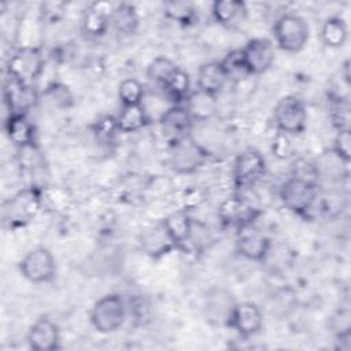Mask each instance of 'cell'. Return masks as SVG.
<instances>
[{
  "instance_id": "3",
  "label": "cell",
  "mask_w": 351,
  "mask_h": 351,
  "mask_svg": "<svg viewBox=\"0 0 351 351\" xmlns=\"http://www.w3.org/2000/svg\"><path fill=\"white\" fill-rule=\"evenodd\" d=\"M208 159V152L189 134L170 143L169 162L178 174L197 171Z\"/></svg>"
},
{
  "instance_id": "22",
  "label": "cell",
  "mask_w": 351,
  "mask_h": 351,
  "mask_svg": "<svg viewBox=\"0 0 351 351\" xmlns=\"http://www.w3.org/2000/svg\"><path fill=\"white\" fill-rule=\"evenodd\" d=\"M213 18L222 26L234 27L247 15V7L240 0H217L211 5Z\"/></svg>"
},
{
  "instance_id": "32",
  "label": "cell",
  "mask_w": 351,
  "mask_h": 351,
  "mask_svg": "<svg viewBox=\"0 0 351 351\" xmlns=\"http://www.w3.org/2000/svg\"><path fill=\"white\" fill-rule=\"evenodd\" d=\"M44 97L56 107H69L73 101V96L67 86L62 84H52L44 90Z\"/></svg>"
},
{
  "instance_id": "37",
  "label": "cell",
  "mask_w": 351,
  "mask_h": 351,
  "mask_svg": "<svg viewBox=\"0 0 351 351\" xmlns=\"http://www.w3.org/2000/svg\"><path fill=\"white\" fill-rule=\"evenodd\" d=\"M166 14L171 19H176V21H178L181 23H188L192 19L193 11L189 7V4H186V3H170L167 5Z\"/></svg>"
},
{
  "instance_id": "4",
  "label": "cell",
  "mask_w": 351,
  "mask_h": 351,
  "mask_svg": "<svg viewBox=\"0 0 351 351\" xmlns=\"http://www.w3.org/2000/svg\"><path fill=\"white\" fill-rule=\"evenodd\" d=\"M126 319V306L121 295L108 293L100 298L92 307L90 322L100 333L117 332Z\"/></svg>"
},
{
  "instance_id": "24",
  "label": "cell",
  "mask_w": 351,
  "mask_h": 351,
  "mask_svg": "<svg viewBox=\"0 0 351 351\" xmlns=\"http://www.w3.org/2000/svg\"><path fill=\"white\" fill-rule=\"evenodd\" d=\"M162 222L176 241L177 247H181L186 241H189L193 221L185 211H174L169 214Z\"/></svg>"
},
{
  "instance_id": "20",
  "label": "cell",
  "mask_w": 351,
  "mask_h": 351,
  "mask_svg": "<svg viewBox=\"0 0 351 351\" xmlns=\"http://www.w3.org/2000/svg\"><path fill=\"white\" fill-rule=\"evenodd\" d=\"M226 81H228L226 74L219 62H207L202 64L197 70V77H196L197 90L206 95L215 97L222 90Z\"/></svg>"
},
{
  "instance_id": "10",
  "label": "cell",
  "mask_w": 351,
  "mask_h": 351,
  "mask_svg": "<svg viewBox=\"0 0 351 351\" xmlns=\"http://www.w3.org/2000/svg\"><path fill=\"white\" fill-rule=\"evenodd\" d=\"M228 326L241 337H252L259 333L263 326L262 311L252 302L236 303L228 321Z\"/></svg>"
},
{
  "instance_id": "2",
  "label": "cell",
  "mask_w": 351,
  "mask_h": 351,
  "mask_svg": "<svg viewBox=\"0 0 351 351\" xmlns=\"http://www.w3.org/2000/svg\"><path fill=\"white\" fill-rule=\"evenodd\" d=\"M273 36L280 49L295 53L307 44L310 30L307 22L300 15L284 14L274 22Z\"/></svg>"
},
{
  "instance_id": "23",
  "label": "cell",
  "mask_w": 351,
  "mask_h": 351,
  "mask_svg": "<svg viewBox=\"0 0 351 351\" xmlns=\"http://www.w3.org/2000/svg\"><path fill=\"white\" fill-rule=\"evenodd\" d=\"M148 115L143 104L123 106L117 117L118 130L122 133H133L143 129L148 123Z\"/></svg>"
},
{
  "instance_id": "26",
  "label": "cell",
  "mask_w": 351,
  "mask_h": 351,
  "mask_svg": "<svg viewBox=\"0 0 351 351\" xmlns=\"http://www.w3.org/2000/svg\"><path fill=\"white\" fill-rule=\"evenodd\" d=\"M138 25V16L132 4L121 3L114 5L111 12L110 26H112L121 34H132Z\"/></svg>"
},
{
  "instance_id": "8",
  "label": "cell",
  "mask_w": 351,
  "mask_h": 351,
  "mask_svg": "<svg viewBox=\"0 0 351 351\" xmlns=\"http://www.w3.org/2000/svg\"><path fill=\"white\" fill-rule=\"evenodd\" d=\"M43 69V55L34 47H25L18 49L10 58L7 66L8 77L26 85H32V82L41 74Z\"/></svg>"
},
{
  "instance_id": "19",
  "label": "cell",
  "mask_w": 351,
  "mask_h": 351,
  "mask_svg": "<svg viewBox=\"0 0 351 351\" xmlns=\"http://www.w3.org/2000/svg\"><path fill=\"white\" fill-rule=\"evenodd\" d=\"M114 5L106 1L93 3L82 16V29L90 37L103 36L110 27V19Z\"/></svg>"
},
{
  "instance_id": "21",
  "label": "cell",
  "mask_w": 351,
  "mask_h": 351,
  "mask_svg": "<svg viewBox=\"0 0 351 351\" xmlns=\"http://www.w3.org/2000/svg\"><path fill=\"white\" fill-rule=\"evenodd\" d=\"M5 133L19 148H33L34 145V126L26 114H10L5 121Z\"/></svg>"
},
{
  "instance_id": "18",
  "label": "cell",
  "mask_w": 351,
  "mask_h": 351,
  "mask_svg": "<svg viewBox=\"0 0 351 351\" xmlns=\"http://www.w3.org/2000/svg\"><path fill=\"white\" fill-rule=\"evenodd\" d=\"M141 247L148 256L158 259L177 248V244L167 232L165 223L159 222L143 234Z\"/></svg>"
},
{
  "instance_id": "13",
  "label": "cell",
  "mask_w": 351,
  "mask_h": 351,
  "mask_svg": "<svg viewBox=\"0 0 351 351\" xmlns=\"http://www.w3.org/2000/svg\"><path fill=\"white\" fill-rule=\"evenodd\" d=\"M193 118L191 117L186 107L181 104H173L165 110L159 117V123L163 134L171 141H176L189 134Z\"/></svg>"
},
{
  "instance_id": "16",
  "label": "cell",
  "mask_w": 351,
  "mask_h": 351,
  "mask_svg": "<svg viewBox=\"0 0 351 351\" xmlns=\"http://www.w3.org/2000/svg\"><path fill=\"white\" fill-rule=\"evenodd\" d=\"M241 230L243 232L236 241V250L239 255L248 261H265L271 247L270 239L258 230Z\"/></svg>"
},
{
  "instance_id": "7",
  "label": "cell",
  "mask_w": 351,
  "mask_h": 351,
  "mask_svg": "<svg viewBox=\"0 0 351 351\" xmlns=\"http://www.w3.org/2000/svg\"><path fill=\"white\" fill-rule=\"evenodd\" d=\"M274 123L284 134H299L307 123L304 104L295 96H285L274 107Z\"/></svg>"
},
{
  "instance_id": "1",
  "label": "cell",
  "mask_w": 351,
  "mask_h": 351,
  "mask_svg": "<svg viewBox=\"0 0 351 351\" xmlns=\"http://www.w3.org/2000/svg\"><path fill=\"white\" fill-rule=\"evenodd\" d=\"M41 208V193L37 188H25L3 204V222L10 229L27 225Z\"/></svg>"
},
{
  "instance_id": "35",
  "label": "cell",
  "mask_w": 351,
  "mask_h": 351,
  "mask_svg": "<svg viewBox=\"0 0 351 351\" xmlns=\"http://www.w3.org/2000/svg\"><path fill=\"white\" fill-rule=\"evenodd\" d=\"M292 176L317 185L318 178H319V171H318V167L315 163L306 160V159H300V160L295 162L293 169H292Z\"/></svg>"
},
{
  "instance_id": "34",
  "label": "cell",
  "mask_w": 351,
  "mask_h": 351,
  "mask_svg": "<svg viewBox=\"0 0 351 351\" xmlns=\"http://www.w3.org/2000/svg\"><path fill=\"white\" fill-rule=\"evenodd\" d=\"M332 152L344 163L350 162L351 158V133L350 130H339L335 141Z\"/></svg>"
},
{
  "instance_id": "29",
  "label": "cell",
  "mask_w": 351,
  "mask_h": 351,
  "mask_svg": "<svg viewBox=\"0 0 351 351\" xmlns=\"http://www.w3.org/2000/svg\"><path fill=\"white\" fill-rule=\"evenodd\" d=\"M186 110L192 118L204 119L210 117L215 110V97L206 95L200 90L191 93L186 99Z\"/></svg>"
},
{
  "instance_id": "39",
  "label": "cell",
  "mask_w": 351,
  "mask_h": 351,
  "mask_svg": "<svg viewBox=\"0 0 351 351\" xmlns=\"http://www.w3.org/2000/svg\"><path fill=\"white\" fill-rule=\"evenodd\" d=\"M337 343H340L339 344V348L341 350V351H348L350 348H351V332H350V329L347 328L346 330H343V332H340L339 333V336H337Z\"/></svg>"
},
{
  "instance_id": "25",
  "label": "cell",
  "mask_w": 351,
  "mask_h": 351,
  "mask_svg": "<svg viewBox=\"0 0 351 351\" xmlns=\"http://www.w3.org/2000/svg\"><path fill=\"white\" fill-rule=\"evenodd\" d=\"M167 99H170L174 104H180L181 101H186L191 95V81L189 75L177 67V70L171 74V77L165 82L160 88Z\"/></svg>"
},
{
  "instance_id": "38",
  "label": "cell",
  "mask_w": 351,
  "mask_h": 351,
  "mask_svg": "<svg viewBox=\"0 0 351 351\" xmlns=\"http://www.w3.org/2000/svg\"><path fill=\"white\" fill-rule=\"evenodd\" d=\"M273 152L278 156V158H287L291 154V144L287 138V134L281 133L276 141L273 143Z\"/></svg>"
},
{
  "instance_id": "14",
  "label": "cell",
  "mask_w": 351,
  "mask_h": 351,
  "mask_svg": "<svg viewBox=\"0 0 351 351\" xmlns=\"http://www.w3.org/2000/svg\"><path fill=\"white\" fill-rule=\"evenodd\" d=\"M26 340L29 347L34 351L58 350L60 343L59 328L49 318H40L29 328Z\"/></svg>"
},
{
  "instance_id": "28",
  "label": "cell",
  "mask_w": 351,
  "mask_h": 351,
  "mask_svg": "<svg viewBox=\"0 0 351 351\" xmlns=\"http://www.w3.org/2000/svg\"><path fill=\"white\" fill-rule=\"evenodd\" d=\"M228 80L232 81H241L245 77H250V71L244 62L241 49H233L219 62Z\"/></svg>"
},
{
  "instance_id": "12",
  "label": "cell",
  "mask_w": 351,
  "mask_h": 351,
  "mask_svg": "<svg viewBox=\"0 0 351 351\" xmlns=\"http://www.w3.org/2000/svg\"><path fill=\"white\" fill-rule=\"evenodd\" d=\"M237 302L233 295L221 287L211 288L204 296V315L214 325H226Z\"/></svg>"
},
{
  "instance_id": "11",
  "label": "cell",
  "mask_w": 351,
  "mask_h": 351,
  "mask_svg": "<svg viewBox=\"0 0 351 351\" xmlns=\"http://www.w3.org/2000/svg\"><path fill=\"white\" fill-rule=\"evenodd\" d=\"M241 53L251 75L262 74L270 69L274 62V45L267 38H252L243 48Z\"/></svg>"
},
{
  "instance_id": "31",
  "label": "cell",
  "mask_w": 351,
  "mask_h": 351,
  "mask_svg": "<svg viewBox=\"0 0 351 351\" xmlns=\"http://www.w3.org/2000/svg\"><path fill=\"white\" fill-rule=\"evenodd\" d=\"M118 97L123 106L141 104L144 99V88L136 78H126L119 84Z\"/></svg>"
},
{
  "instance_id": "36",
  "label": "cell",
  "mask_w": 351,
  "mask_h": 351,
  "mask_svg": "<svg viewBox=\"0 0 351 351\" xmlns=\"http://www.w3.org/2000/svg\"><path fill=\"white\" fill-rule=\"evenodd\" d=\"M333 126L339 130H350V107L347 103H337L332 112Z\"/></svg>"
},
{
  "instance_id": "30",
  "label": "cell",
  "mask_w": 351,
  "mask_h": 351,
  "mask_svg": "<svg viewBox=\"0 0 351 351\" xmlns=\"http://www.w3.org/2000/svg\"><path fill=\"white\" fill-rule=\"evenodd\" d=\"M177 70V66L167 58H156L147 67V77L149 81L156 84L159 88L165 85V82L171 77V74Z\"/></svg>"
},
{
  "instance_id": "6",
  "label": "cell",
  "mask_w": 351,
  "mask_h": 351,
  "mask_svg": "<svg viewBox=\"0 0 351 351\" xmlns=\"http://www.w3.org/2000/svg\"><path fill=\"white\" fill-rule=\"evenodd\" d=\"M21 274L30 282H51L56 274V263L52 252L45 247L30 250L19 262Z\"/></svg>"
},
{
  "instance_id": "33",
  "label": "cell",
  "mask_w": 351,
  "mask_h": 351,
  "mask_svg": "<svg viewBox=\"0 0 351 351\" xmlns=\"http://www.w3.org/2000/svg\"><path fill=\"white\" fill-rule=\"evenodd\" d=\"M95 134L99 141L101 143H111L114 137L117 136L118 125H117V118L114 117H104L99 119L95 125Z\"/></svg>"
},
{
  "instance_id": "27",
  "label": "cell",
  "mask_w": 351,
  "mask_h": 351,
  "mask_svg": "<svg viewBox=\"0 0 351 351\" xmlns=\"http://www.w3.org/2000/svg\"><path fill=\"white\" fill-rule=\"evenodd\" d=\"M348 37V29L346 22L339 16L328 18L321 29V38L325 45L332 48L341 47Z\"/></svg>"
},
{
  "instance_id": "17",
  "label": "cell",
  "mask_w": 351,
  "mask_h": 351,
  "mask_svg": "<svg viewBox=\"0 0 351 351\" xmlns=\"http://www.w3.org/2000/svg\"><path fill=\"white\" fill-rule=\"evenodd\" d=\"M256 215L258 211L240 197L226 199L219 208V217L222 218L223 223L240 229L248 228L254 222Z\"/></svg>"
},
{
  "instance_id": "9",
  "label": "cell",
  "mask_w": 351,
  "mask_h": 351,
  "mask_svg": "<svg viewBox=\"0 0 351 351\" xmlns=\"http://www.w3.org/2000/svg\"><path fill=\"white\" fill-rule=\"evenodd\" d=\"M266 170V162L256 149H245L237 155L233 163V180L237 188L254 185Z\"/></svg>"
},
{
  "instance_id": "15",
  "label": "cell",
  "mask_w": 351,
  "mask_h": 351,
  "mask_svg": "<svg viewBox=\"0 0 351 351\" xmlns=\"http://www.w3.org/2000/svg\"><path fill=\"white\" fill-rule=\"evenodd\" d=\"M4 97L10 108V114H26L37 103V92L33 85L18 82L8 77L4 86Z\"/></svg>"
},
{
  "instance_id": "5",
  "label": "cell",
  "mask_w": 351,
  "mask_h": 351,
  "mask_svg": "<svg viewBox=\"0 0 351 351\" xmlns=\"http://www.w3.org/2000/svg\"><path fill=\"white\" fill-rule=\"evenodd\" d=\"M280 199L289 211L299 215H304L313 208L315 203L317 185L291 176L281 185Z\"/></svg>"
}]
</instances>
